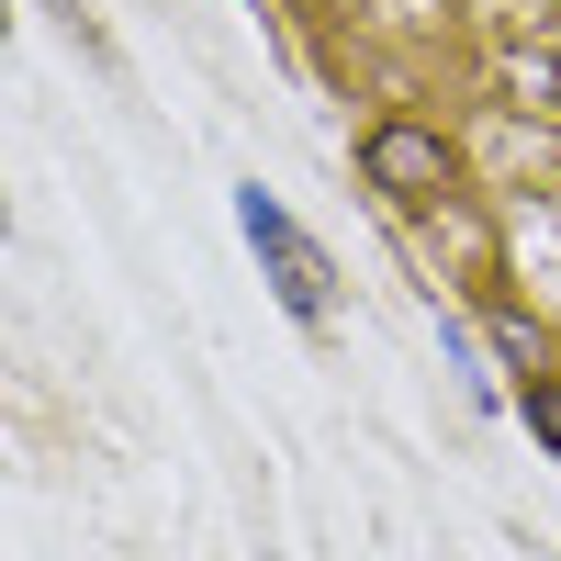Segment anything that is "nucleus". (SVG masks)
<instances>
[{
  "instance_id": "obj_1",
  "label": "nucleus",
  "mask_w": 561,
  "mask_h": 561,
  "mask_svg": "<svg viewBox=\"0 0 561 561\" xmlns=\"http://www.w3.org/2000/svg\"><path fill=\"white\" fill-rule=\"evenodd\" d=\"M237 225H248V248H259V270H270L280 314H293V325H325V259H314V237H304L270 192H237Z\"/></svg>"
},
{
  "instance_id": "obj_2",
  "label": "nucleus",
  "mask_w": 561,
  "mask_h": 561,
  "mask_svg": "<svg viewBox=\"0 0 561 561\" xmlns=\"http://www.w3.org/2000/svg\"><path fill=\"white\" fill-rule=\"evenodd\" d=\"M359 169H370V192H393V203H427L438 180H449V147H438L427 124H370Z\"/></svg>"
},
{
  "instance_id": "obj_3",
  "label": "nucleus",
  "mask_w": 561,
  "mask_h": 561,
  "mask_svg": "<svg viewBox=\"0 0 561 561\" xmlns=\"http://www.w3.org/2000/svg\"><path fill=\"white\" fill-rule=\"evenodd\" d=\"M528 427H539V438L561 449V382H528Z\"/></svg>"
}]
</instances>
